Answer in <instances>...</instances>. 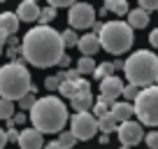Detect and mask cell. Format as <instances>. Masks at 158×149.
Listing matches in <instances>:
<instances>
[{
    "mask_svg": "<svg viewBox=\"0 0 158 149\" xmlns=\"http://www.w3.org/2000/svg\"><path fill=\"white\" fill-rule=\"evenodd\" d=\"M98 40H100V47L105 51L118 56V54H126L133 47L135 37H133V28L126 21H107V23L100 26Z\"/></svg>",
    "mask_w": 158,
    "mask_h": 149,
    "instance_id": "5b68a950",
    "label": "cell"
},
{
    "mask_svg": "<svg viewBox=\"0 0 158 149\" xmlns=\"http://www.w3.org/2000/svg\"><path fill=\"white\" fill-rule=\"evenodd\" d=\"M7 37H10V35H7V33H2V30H0V45H5V42H7Z\"/></svg>",
    "mask_w": 158,
    "mask_h": 149,
    "instance_id": "ab89813d",
    "label": "cell"
},
{
    "mask_svg": "<svg viewBox=\"0 0 158 149\" xmlns=\"http://www.w3.org/2000/svg\"><path fill=\"white\" fill-rule=\"evenodd\" d=\"M77 82H79V79H77ZM77 82H60L58 93L63 96V98H72V96H74V89H77Z\"/></svg>",
    "mask_w": 158,
    "mask_h": 149,
    "instance_id": "83f0119b",
    "label": "cell"
},
{
    "mask_svg": "<svg viewBox=\"0 0 158 149\" xmlns=\"http://www.w3.org/2000/svg\"><path fill=\"white\" fill-rule=\"evenodd\" d=\"M14 117V103L12 100H5V98H0V119H12Z\"/></svg>",
    "mask_w": 158,
    "mask_h": 149,
    "instance_id": "603a6c76",
    "label": "cell"
},
{
    "mask_svg": "<svg viewBox=\"0 0 158 149\" xmlns=\"http://www.w3.org/2000/svg\"><path fill=\"white\" fill-rule=\"evenodd\" d=\"M28 119L33 121V128H37L42 135L60 133L65 128V124H68V107L56 96H44V98H37Z\"/></svg>",
    "mask_w": 158,
    "mask_h": 149,
    "instance_id": "7a4b0ae2",
    "label": "cell"
},
{
    "mask_svg": "<svg viewBox=\"0 0 158 149\" xmlns=\"http://www.w3.org/2000/svg\"><path fill=\"white\" fill-rule=\"evenodd\" d=\"M109 114H112V119L116 121V124H123V121H130L133 119V114H135V107L130 103H114L112 105V109H109Z\"/></svg>",
    "mask_w": 158,
    "mask_h": 149,
    "instance_id": "5bb4252c",
    "label": "cell"
},
{
    "mask_svg": "<svg viewBox=\"0 0 158 149\" xmlns=\"http://www.w3.org/2000/svg\"><path fill=\"white\" fill-rule=\"evenodd\" d=\"M149 42H151L153 49H158V28H153L151 33H149Z\"/></svg>",
    "mask_w": 158,
    "mask_h": 149,
    "instance_id": "8d00e7d4",
    "label": "cell"
},
{
    "mask_svg": "<svg viewBox=\"0 0 158 149\" xmlns=\"http://www.w3.org/2000/svg\"><path fill=\"white\" fill-rule=\"evenodd\" d=\"M77 49L81 51V56H91V58H93L102 47H100V40H98V35H95V33H86V35H79Z\"/></svg>",
    "mask_w": 158,
    "mask_h": 149,
    "instance_id": "4fadbf2b",
    "label": "cell"
},
{
    "mask_svg": "<svg viewBox=\"0 0 158 149\" xmlns=\"http://www.w3.org/2000/svg\"><path fill=\"white\" fill-rule=\"evenodd\" d=\"M139 7L144 12H153V10H158V0H139Z\"/></svg>",
    "mask_w": 158,
    "mask_h": 149,
    "instance_id": "836d02e7",
    "label": "cell"
},
{
    "mask_svg": "<svg viewBox=\"0 0 158 149\" xmlns=\"http://www.w3.org/2000/svg\"><path fill=\"white\" fill-rule=\"evenodd\" d=\"M44 86H47V91H51V93H54V91H58V86H60L58 74H49V77L44 79Z\"/></svg>",
    "mask_w": 158,
    "mask_h": 149,
    "instance_id": "f546056e",
    "label": "cell"
},
{
    "mask_svg": "<svg viewBox=\"0 0 158 149\" xmlns=\"http://www.w3.org/2000/svg\"><path fill=\"white\" fill-rule=\"evenodd\" d=\"M121 149H130V147H123V144H121Z\"/></svg>",
    "mask_w": 158,
    "mask_h": 149,
    "instance_id": "ee69618b",
    "label": "cell"
},
{
    "mask_svg": "<svg viewBox=\"0 0 158 149\" xmlns=\"http://www.w3.org/2000/svg\"><path fill=\"white\" fill-rule=\"evenodd\" d=\"M16 103H19L21 112H30V109H33V105L37 103V89L33 86V89H30V91H28V93H26L21 100H16Z\"/></svg>",
    "mask_w": 158,
    "mask_h": 149,
    "instance_id": "d6986e66",
    "label": "cell"
},
{
    "mask_svg": "<svg viewBox=\"0 0 158 149\" xmlns=\"http://www.w3.org/2000/svg\"><path fill=\"white\" fill-rule=\"evenodd\" d=\"M77 72L84 77V74H93L95 72V61L91 58V56H81L77 63Z\"/></svg>",
    "mask_w": 158,
    "mask_h": 149,
    "instance_id": "ffe728a7",
    "label": "cell"
},
{
    "mask_svg": "<svg viewBox=\"0 0 158 149\" xmlns=\"http://www.w3.org/2000/svg\"><path fill=\"white\" fill-rule=\"evenodd\" d=\"M126 23L130 26V28H147L149 26V12H144L142 7H137V10H130L128 12V21Z\"/></svg>",
    "mask_w": 158,
    "mask_h": 149,
    "instance_id": "e0dca14e",
    "label": "cell"
},
{
    "mask_svg": "<svg viewBox=\"0 0 158 149\" xmlns=\"http://www.w3.org/2000/svg\"><path fill=\"white\" fill-rule=\"evenodd\" d=\"M118 128V124L112 119V114H107V117H102V119H98V130H102L105 135H109L112 130H116Z\"/></svg>",
    "mask_w": 158,
    "mask_h": 149,
    "instance_id": "7402d4cb",
    "label": "cell"
},
{
    "mask_svg": "<svg viewBox=\"0 0 158 149\" xmlns=\"http://www.w3.org/2000/svg\"><path fill=\"white\" fill-rule=\"evenodd\" d=\"M135 114L142 126H158V86L139 89V96L135 98Z\"/></svg>",
    "mask_w": 158,
    "mask_h": 149,
    "instance_id": "8992f818",
    "label": "cell"
},
{
    "mask_svg": "<svg viewBox=\"0 0 158 149\" xmlns=\"http://www.w3.org/2000/svg\"><path fill=\"white\" fill-rule=\"evenodd\" d=\"M5 144H7V130L0 128V149H5Z\"/></svg>",
    "mask_w": 158,
    "mask_h": 149,
    "instance_id": "74e56055",
    "label": "cell"
},
{
    "mask_svg": "<svg viewBox=\"0 0 158 149\" xmlns=\"http://www.w3.org/2000/svg\"><path fill=\"white\" fill-rule=\"evenodd\" d=\"M116 135H118V140H121V144H123V147H133V144L142 142L144 128H142V124H139V121H133V119H130V121L118 124Z\"/></svg>",
    "mask_w": 158,
    "mask_h": 149,
    "instance_id": "30bf717a",
    "label": "cell"
},
{
    "mask_svg": "<svg viewBox=\"0 0 158 149\" xmlns=\"http://www.w3.org/2000/svg\"><path fill=\"white\" fill-rule=\"evenodd\" d=\"M123 72L128 84H135L137 89L153 86L158 79V56L149 49L135 51L123 61Z\"/></svg>",
    "mask_w": 158,
    "mask_h": 149,
    "instance_id": "3957f363",
    "label": "cell"
},
{
    "mask_svg": "<svg viewBox=\"0 0 158 149\" xmlns=\"http://www.w3.org/2000/svg\"><path fill=\"white\" fill-rule=\"evenodd\" d=\"M58 135H60V138H58V144H60L63 149H72L74 144H77V138H74L70 130H60Z\"/></svg>",
    "mask_w": 158,
    "mask_h": 149,
    "instance_id": "cb8c5ba5",
    "label": "cell"
},
{
    "mask_svg": "<svg viewBox=\"0 0 158 149\" xmlns=\"http://www.w3.org/2000/svg\"><path fill=\"white\" fill-rule=\"evenodd\" d=\"M42 149H63V147L58 144V140H51V142H49V144H44Z\"/></svg>",
    "mask_w": 158,
    "mask_h": 149,
    "instance_id": "f35d334b",
    "label": "cell"
},
{
    "mask_svg": "<svg viewBox=\"0 0 158 149\" xmlns=\"http://www.w3.org/2000/svg\"><path fill=\"white\" fill-rule=\"evenodd\" d=\"M26 119H28V114H26V112H14V117H12V119H7V130H10V128H16V126H21V124H26Z\"/></svg>",
    "mask_w": 158,
    "mask_h": 149,
    "instance_id": "f1b7e54d",
    "label": "cell"
},
{
    "mask_svg": "<svg viewBox=\"0 0 158 149\" xmlns=\"http://www.w3.org/2000/svg\"><path fill=\"white\" fill-rule=\"evenodd\" d=\"M56 19V7H44V10H40V23L42 26H49L51 21Z\"/></svg>",
    "mask_w": 158,
    "mask_h": 149,
    "instance_id": "4316f807",
    "label": "cell"
},
{
    "mask_svg": "<svg viewBox=\"0 0 158 149\" xmlns=\"http://www.w3.org/2000/svg\"><path fill=\"white\" fill-rule=\"evenodd\" d=\"M60 40H63V47H77L79 35L74 33L72 28H68V30H63V33H60Z\"/></svg>",
    "mask_w": 158,
    "mask_h": 149,
    "instance_id": "d4e9b609",
    "label": "cell"
},
{
    "mask_svg": "<svg viewBox=\"0 0 158 149\" xmlns=\"http://www.w3.org/2000/svg\"><path fill=\"white\" fill-rule=\"evenodd\" d=\"M0 2H5V0H0Z\"/></svg>",
    "mask_w": 158,
    "mask_h": 149,
    "instance_id": "bcb514c9",
    "label": "cell"
},
{
    "mask_svg": "<svg viewBox=\"0 0 158 149\" xmlns=\"http://www.w3.org/2000/svg\"><path fill=\"white\" fill-rule=\"evenodd\" d=\"M70 133L77 140H91L98 133V119L91 112H77L70 119Z\"/></svg>",
    "mask_w": 158,
    "mask_h": 149,
    "instance_id": "ba28073f",
    "label": "cell"
},
{
    "mask_svg": "<svg viewBox=\"0 0 158 149\" xmlns=\"http://www.w3.org/2000/svg\"><path fill=\"white\" fill-rule=\"evenodd\" d=\"M16 16H19V21H26V23L37 21V19H40V7H37V2L23 0V2L19 5V10H16Z\"/></svg>",
    "mask_w": 158,
    "mask_h": 149,
    "instance_id": "9a60e30c",
    "label": "cell"
},
{
    "mask_svg": "<svg viewBox=\"0 0 158 149\" xmlns=\"http://www.w3.org/2000/svg\"><path fill=\"white\" fill-rule=\"evenodd\" d=\"M139 96V89L135 84H128V86H123V98H126V103H128V100H135Z\"/></svg>",
    "mask_w": 158,
    "mask_h": 149,
    "instance_id": "4dcf8cb0",
    "label": "cell"
},
{
    "mask_svg": "<svg viewBox=\"0 0 158 149\" xmlns=\"http://www.w3.org/2000/svg\"><path fill=\"white\" fill-rule=\"evenodd\" d=\"M19 133H21V130L10 128V130H7V142H19Z\"/></svg>",
    "mask_w": 158,
    "mask_h": 149,
    "instance_id": "d590c367",
    "label": "cell"
},
{
    "mask_svg": "<svg viewBox=\"0 0 158 149\" xmlns=\"http://www.w3.org/2000/svg\"><path fill=\"white\" fill-rule=\"evenodd\" d=\"M19 16L14 14V12H2L0 14V30L7 35H16V30H19Z\"/></svg>",
    "mask_w": 158,
    "mask_h": 149,
    "instance_id": "2e32d148",
    "label": "cell"
},
{
    "mask_svg": "<svg viewBox=\"0 0 158 149\" xmlns=\"http://www.w3.org/2000/svg\"><path fill=\"white\" fill-rule=\"evenodd\" d=\"M118 96H123V82L118 79L116 74H112V77H107V79L100 82V100L114 105Z\"/></svg>",
    "mask_w": 158,
    "mask_h": 149,
    "instance_id": "8fae6325",
    "label": "cell"
},
{
    "mask_svg": "<svg viewBox=\"0 0 158 149\" xmlns=\"http://www.w3.org/2000/svg\"><path fill=\"white\" fill-rule=\"evenodd\" d=\"M47 2H49V7H56V10H58V7H72L74 2H79V0H47Z\"/></svg>",
    "mask_w": 158,
    "mask_h": 149,
    "instance_id": "d6a6232c",
    "label": "cell"
},
{
    "mask_svg": "<svg viewBox=\"0 0 158 149\" xmlns=\"http://www.w3.org/2000/svg\"><path fill=\"white\" fill-rule=\"evenodd\" d=\"M58 65H65V68H68V65H70V58H68V56H63V58H60V63Z\"/></svg>",
    "mask_w": 158,
    "mask_h": 149,
    "instance_id": "b9f144b4",
    "label": "cell"
},
{
    "mask_svg": "<svg viewBox=\"0 0 158 149\" xmlns=\"http://www.w3.org/2000/svg\"><path fill=\"white\" fill-rule=\"evenodd\" d=\"M30 2H37V0H30Z\"/></svg>",
    "mask_w": 158,
    "mask_h": 149,
    "instance_id": "f6af8a7d",
    "label": "cell"
},
{
    "mask_svg": "<svg viewBox=\"0 0 158 149\" xmlns=\"http://www.w3.org/2000/svg\"><path fill=\"white\" fill-rule=\"evenodd\" d=\"M33 89L30 72L21 61H10L7 65H0V98L5 100H21Z\"/></svg>",
    "mask_w": 158,
    "mask_h": 149,
    "instance_id": "277c9868",
    "label": "cell"
},
{
    "mask_svg": "<svg viewBox=\"0 0 158 149\" xmlns=\"http://www.w3.org/2000/svg\"><path fill=\"white\" fill-rule=\"evenodd\" d=\"M5 56H7V58H10V61H14L16 56H21V47H7Z\"/></svg>",
    "mask_w": 158,
    "mask_h": 149,
    "instance_id": "e575fe53",
    "label": "cell"
},
{
    "mask_svg": "<svg viewBox=\"0 0 158 149\" xmlns=\"http://www.w3.org/2000/svg\"><path fill=\"white\" fill-rule=\"evenodd\" d=\"M19 147L21 149H42L44 147V135L40 133L37 128H26L19 133Z\"/></svg>",
    "mask_w": 158,
    "mask_h": 149,
    "instance_id": "7c38bea8",
    "label": "cell"
},
{
    "mask_svg": "<svg viewBox=\"0 0 158 149\" xmlns=\"http://www.w3.org/2000/svg\"><path fill=\"white\" fill-rule=\"evenodd\" d=\"M114 70H116V68H114V63H100V65H95L93 77L102 82V79H107V77H112V74H114Z\"/></svg>",
    "mask_w": 158,
    "mask_h": 149,
    "instance_id": "44dd1931",
    "label": "cell"
},
{
    "mask_svg": "<svg viewBox=\"0 0 158 149\" xmlns=\"http://www.w3.org/2000/svg\"><path fill=\"white\" fill-rule=\"evenodd\" d=\"M107 142H109V135L102 133V135H100V144H107Z\"/></svg>",
    "mask_w": 158,
    "mask_h": 149,
    "instance_id": "60d3db41",
    "label": "cell"
},
{
    "mask_svg": "<svg viewBox=\"0 0 158 149\" xmlns=\"http://www.w3.org/2000/svg\"><path fill=\"white\" fill-rule=\"evenodd\" d=\"M109 109H112V105H109V103L98 100V103H93V117H95V119H102V117L109 114Z\"/></svg>",
    "mask_w": 158,
    "mask_h": 149,
    "instance_id": "484cf974",
    "label": "cell"
},
{
    "mask_svg": "<svg viewBox=\"0 0 158 149\" xmlns=\"http://www.w3.org/2000/svg\"><path fill=\"white\" fill-rule=\"evenodd\" d=\"M68 23L72 30H89L95 23V10L89 2H74L68 12Z\"/></svg>",
    "mask_w": 158,
    "mask_h": 149,
    "instance_id": "52a82bcc",
    "label": "cell"
},
{
    "mask_svg": "<svg viewBox=\"0 0 158 149\" xmlns=\"http://www.w3.org/2000/svg\"><path fill=\"white\" fill-rule=\"evenodd\" d=\"M144 142H147L149 149H158V130H151V133L144 135Z\"/></svg>",
    "mask_w": 158,
    "mask_h": 149,
    "instance_id": "1f68e13d",
    "label": "cell"
},
{
    "mask_svg": "<svg viewBox=\"0 0 158 149\" xmlns=\"http://www.w3.org/2000/svg\"><path fill=\"white\" fill-rule=\"evenodd\" d=\"M21 56L35 68H51L58 65L65 56V47L60 33L51 26H35L21 40Z\"/></svg>",
    "mask_w": 158,
    "mask_h": 149,
    "instance_id": "6da1fadb",
    "label": "cell"
},
{
    "mask_svg": "<svg viewBox=\"0 0 158 149\" xmlns=\"http://www.w3.org/2000/svg\"><path fill=\"white\" fill-rule=\"evenodd\" d=\"M0 56H2V45H0Z\"/></svg>",
    "mask_w": 158,
    "mask_h": 149,
    "instance_id": "7bdbcfd3",
    "label": "cell"
},
{
    "mask_svg": "<svg viewBox=\"0 0 158 149\" xmlns=\"http://www.w3.org/2000/svg\"><path fill=\"white\" fill-rule=\"evenodd\" d=\"M70 105L74 107V112H89L93 109V93H91V84L81 77L77 82V89H74V96L70 98Z\"/></svg>",
    "mask_w": 158,
    "mask_h": 149,
    "instance_id": "9c48e42d",
    "label": "cell"
},
{
    "mask_svg": "<svg viewBox=\"0 0 158 149\" xmlns=\"http://www.w3.org/2000/svg\"><path fill=\"white\" fill-rule=\"evenodd\" d=\"M105 10L107 12H114V14H118V16H123V14H128V0H105Z\"/></svg>",
    "mask_w": 158,
    "mask_h": 149,
    "instance_id": "ac0fdd59",
    "label": "cell"
}]
</instances>
